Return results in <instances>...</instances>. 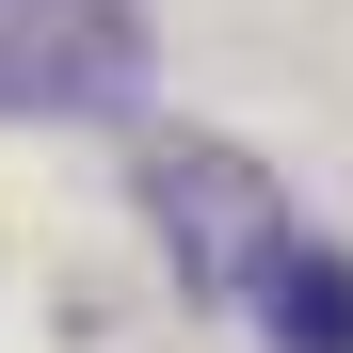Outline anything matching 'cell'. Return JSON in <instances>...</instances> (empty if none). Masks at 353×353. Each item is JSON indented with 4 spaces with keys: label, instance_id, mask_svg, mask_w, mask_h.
<instances>
[{
    "label": "cell",
    "instance_id": "6da1fadb",
    "mask_svg": "<svg viewBox=\"0 0 353 353\" xmlns=\"http://www.w3.org/2000/svg\"><path fill=\"white\" fill-rule=\"evenodd\" d=\"M145 17L129 0H0V112H129Z\"/></svg>",
    "mask_w": 353,
    "mask_h": 353
},
{
    "label": "cell",
    "instance_id": "7a4b0ae2",
    "mask_svg": "<svg viewBox=\"0 0 353 353\" xmlns=\"http://www.w3.org/2000/svg\"><path fill=\"white\" fill-rule=\"evenodd\" d=\"M145 209H161V241L193 257V289H273V257H289L273 176H257L241 145H161V161H145Z\"/></svg>",
    "mask_w": 353,
    "mask_h": 353
},
{
    "label": "cell",
    "instance_id": "3957f363",
    "mask_svg": "<svg viewBox=\"0 0 353 353\" xmlns=\"http://www.w3.org/2000/svg\"><path fill=\"white\" fill-rule=\"evenodd\" d=\"M257 305H273V337H289V353H353V257H321V241H289Z\"/></svg>",
    "mask_w": 353,
    "mask_h": 353
}]
</instances>
